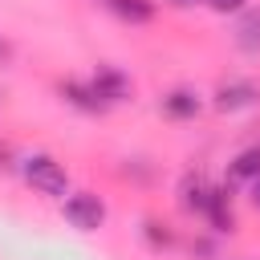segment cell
I'll return each instance as SVG.
<instances>
[{"instance_id":"obj_1","label":"cell","mask_w":260,"mask_h":260,"mask_svg":"<svg viewBox=\"0 0 260 260\" xmlns=\"http://www.w3.org/2000/svg\"><path fill=\"white\" fill-rule=\"evenodd\" d=\"M20 175H24V183H28L37 195H45V199H65V195H69V171H65V162H57L53 154H28V158L20 162Z\"/></svg>"},{"instance_id":"obj_2","label":"cell","mask_w":260,"mask_h":260,"mask_svg":"<svg viewBox=\"0 0 260 260\" xmlns=\"http://www.w3.org/2000/svg\"><path fill=\"white\" fill-rule=\"evenodd\" d=\"M61 215H65V223L77 228V232H98V228H106V203H102V195H93V191H69V195L61 199Z\"/></svg>"},{"instance_id":"obj_3","label":"cell","mask_w":260,"mask_h":260,"mask_svg":"<svg viewBox=\"0 0 260 260\" xmlns=\"http://www.w3.org/2000/svg\"><path fill=\"white\" fill-rule=\"evenodd\" d=\"M89 85H93V93H98L106 106H122V102L134 98V81H130V73H122L118 65H98L93 77H89Z\"/></svg>"},{"instance_id":"obj_4","label":"cell","mask_w":260,"mask_h":260,"mask_svg":"<svg viewBox=\"0 0 260 260\" xmlns=\"http://www.w3.org/2000/svg\"><path fill=\"white\" fill-rule=\"evenodd\" d=\"M256 102H260V85L248 81V77H232V81H223V85L215 89V110H223V114L248 110V106H256Z\"/></svg>"},{"instance_id":"obj_5","label":"cell","mask_w":260,"mask_h":260,"mask_svg":"<svg viewBox=\"0 0 260 260\" xmlns=\"http://www.w3.org/2000/svg\"><path fill=\"white\" fill-rule=\"evenodd\" d=\"M199 110H203V98H199L195 89H187V85H179V89L162 93V114H167V118H175V122H187V118H195Z\"/></svg>"},{"instance_id":"obj_6","label":"cell","mask_w":260,"mask_h":260,"mask_svg":"<svg viewBox=\"0 0 260 260\" xmlns=\"http://www.w3.org/2000/svg\"><path fill=\"white\" fill-rule=\"evenodd\" d=\"M61 98H65L69 106L85 110V114H106V110H110V106L93 93V85H89V81H61Z\"/></svg>"},{"instance_id":"obj_7","label":"cell","mask_w":260,"mask_h":260,"mask_svg":"<svg viewBox=\"0 0 260 260\" xmlns=\"http://www.w3.org/2000/svg\"><path fill=\"white\" fill-rule=\"evenodd\" d=\"M203 215H207V223H211L215 232H232V228H236V215H232V195H228V187H211V199H207Z\"/></svg>"},{"instance_id":"obj_8","label":"cell","mask_w":260,"mask_h":260,"mask_svg":"<svg viewBox=\"0 0 260 260\" xmlns=\"http://www.w3.org/2000/svg\"><path fill=\"white\" fill-rule=\"evenodd\" d=\"M110 4V12L114 16H122V20H130V24H150L154 20V0H106Z\"/></svg>"},{"instance_id":"obj_9","label":"cell","mask_w":260,"mask_h":260,"mask_svg":"<svg viewBox=\"0 0 260 260\" xmlns=\"http://www.w3.org/2000/svg\"><path fill=\"white\" fill-rule=\"evenodd\" d=\"M179 195H183V207H187V211H199V215H203V207H207V199H211V183H207L203 175H187L183 187H179Z\"/></svg>"},{"instance_id":"obj_10","label":"cell","mask_w":260,"mask_h":260,"mask_svg":"<svg viewBox=\"0 0 260 260\" xmlns=\"http://www.w3.org/2000/svg\"><path fill=\"white\" fill-rule=\"evenodd\" d=\"M244 53H260V8H248L236 24V37H232Z\"/></svg>"},{"instance_id":"obj_11","label":"cell","mask_w":260,"mask_h":260,"mask_svg":"<svg viewBox=\"0 0 260 260\" xmlns=\"http://www.w3.org/2000/svg\"><path fill=\"white\" fill-rule=\"evenodd\" d=\"M232 175L236 179H260V146H248V150H240L236 158H232Z\"/></svg>"},{"instance_id":"obj_12","label":"cell","mask_w":260,"mask_h":260,"mask_svg":"<svg viewBox=\"0 0 260 260\" xmlns=\"http://www.w3.org/2000/svg\"><path fill=\"white\" fill-rule=\"evenodd\" d=\"M142 236L150 240V248H171V240H175V236H171V228H167V223H158V219H146V223H142Z\"/></svg>"},{"instance_id":"obj_13","label":"cell","mask_w":260,"mask_h":260,"mask_svg":"<svg viewBox=\"0 0 260 260\" xmlns=\"http://www.w3.org/2000/svg\"><path fill=\"white\" fill-rule=\"evenodd\" d=\"M199 4H207L215 12H244V0H199Z\"/></svg>"},{"instance_id":"obj_14","label":"cell","mask_w":260,"mask_h":260,"mask_svg":"<svg viewBox=\"0 0 260 260\" xmlns=\"http://www.w3.org/2000/svg\"><path fill=\"white\" fill-rule=\"evenodd\" d=\"M248 195H252V207H260V179H252V191Z\"/></svg>"},{"instance_id":"obj_15","label":"cell","mask_w":260,"mask_h":260,"mask_svg":"<svg viewBox=\"0 0 260 260\" xmlns=\"http://www.w3.org/2000/svg\"><path fill=\"white\" fill-rule=\"evenodd\" d=\"M167 4H175V8H195L199 0H167Z\"/></svg>"},{"instance_id":"obj_16","label":"cell","mask_w":260,"mask_h":260,"mask_svg":"<svg viewBox=\"0 0 260 260\" xmlns=\"http://www.w3.org/2000/svg\"><path fill=\"white\" fill-rule=\"evenodd\" d=\"M8 53H12V49H8L4 41H0V61H8Z\"/></svg>"}]
</instances>
